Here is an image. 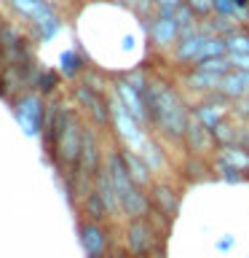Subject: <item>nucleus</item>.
Returning a JSON list of instances; mask_svg holds the SVG:
<instances>
[{
    "label": "nucleus",
    "mask_w": 249,
    "mask_h": 258,
    "mask_svg": "<svg viewBox=\"0 0 249 258\" xmlns=\"http://www.w3.org/2000/svg\"><path fill=\"white\" fill-rule=\"evenodd\" d=\"M142 97L148 108L150 132L166 145H182L190 121V97L180 89V84L161 73H150Z\"/></svg>",
    "instance_id": "nucleus-1"
},
{
    "label": "nucleus",
    "mask_w": 249,
    "mask_h": 258,
    "mask_svg": "<svg viewBox=\"0 0 249 258\" xmlns=\"http://www.w3.org/2000/svg\"><path fill=\"white\" fill-rule=\"evenodd\" d=\"M104 169L110 175L112 191H115V202H118V213L120 218H140L150 213V199L148 191L142 185H137L129 175V169L123 164V156H120L118 143H112L107 151H104Z\"/></svg>",
    "instance_id": "nucleus-2"
},
{
    "label": "nucleus",
    "mask_w": 249,
    "mask_h": 258,
    "mask_svg": "<svg viewBox=\"0 0 249 258\" xmlns=\"http://www.w3.org/2000/svg\"><path fill=\"white\" fill-rule=\"evenodd\" d=\"M169 226L161 223L153 213L140 218H126L123 231H120V247L129 253V258H164Z\"/></svg>",
    "instance_id": "nucleus-3"
},
{
    "label": "nucleus",
    "mask_w": 249,
    "mask_h": 258,
    "mask_svg": "<svg viewBox=\"0 0 249 258\" xmlns=\"http://www.w3.org/2000/svg\"><path fill=\"white\" fill-rule=\"evenodd\" d=\"M3 6L14 14V19L24 22L40 40H51L64 27L62 6L51 0H3Z\"/></svg>",
    "instance_id": "nucleus-4"
},
{
    "label": "nucleus",
    "mask_w": 249,
    "mask_h": 258,
    "mask_svg": "<svg viewBox=\"0 0 249 258\" xmlns=\"http://www.w3.org/2000/svg\"><path fill=\"white\" fill-rule=\"evenodd\" d=\"M70 100L91 126H96L99 132H110V92L88 78V73H83L72 84Z\"/></svg>",
    "instance_id": "nucleus-5"
},
{
    "label": "nucleus",
    "mask_w": 249,
    "mask_h": 258,
    "mask_svg": "<svg viewBox=\"0 0 249 258\" xmlns=\"http://www.w3.org/2000/svg\"><path fill=\"white\" fill-rule=\"evenodd\" d=\"M148 199H150V213L172 229V223L177 221L180 207H182V188L174 180L161 175L148 185Z\"/></svg>",
    "instance_id": "nucleus-6"
},
{
    "label": "nucleus",
    "mask_w": 249,
    "mask_h": 258,
    "mask_svg": "<svg viewBox=\"0 0 249 258\" xmlns=\"http://www.w3.org/2000/svg\"><path fill=\"white\" fill-rule=\"evenodd\" d=\"M78 242L86 258H102L118 245L112 223L107 221H91V218H78Z\"/></svg>",
    "instance_id": "nucleus-7"
},
{
    "label": "nucleus",
    "mask_w": 249,
    "mask_h": 258,
    "mask_svg": "<svg viewBox=\"0 0 249 258\" xmlns=\"http://www.w3.org/2000/svg\"><path fill=\"white\" fill-rule=\"evenodd\" d=\"M11 108H14V116L22 124L24 132L30 137H40V132H43V118H46V97L40 92H35V89H30L22 97H16L11 102Z\"/></svg>",
    "instance_id": "nucleus-8"
},
{
    "label": "nucleus",
    "mask_w": 249,
    "mask_h": 258,
    "mask_svg": "<svg viewBox=\"0 0 249 258\" xmlns=\"http://www.w3.org/2000/svg\"><path fill=\"white\" fill-rule=\"evenodd\" d=\"M145 32H148V43L153 51L158 54H169L172 46L177 43L180 38V24H177L174 16H161V14H153L150 19H145Z\"/></svg>",
    "instance_id": "nucleus-9"
},
{
    "label": "nucleus",
    "mask_w": 249,
    "mask_h": 258,
    "mask_svg": "<svg viewBox=\"0 0 249 258\" xmlns=\"http://www.w3.org/2000/svg\"><path fill=\"white\" fill-rule=\"evenodd\" d=\"M190 113L212 132L222 118H228L233 113V102L228 100V97H222L220 92H212V94H204V97H198V100H193Z\"/></svg>",
    "instance_id": "nucleus-10"
},
{
    "label": "nucleus",
    "mask_w": 249,
    "mask_h": 258,
    "mask_svg": "<svg viewBox=\"0 0 249 258\" xmlns=\"http://www.w3.org/2000/svg\"><path fill=\"white\" fill-rule=\"evenodd\" d=\"M206 38V30L201 27V22L196 24V27H188L180 32V38H177V43L172 46V51H169V62H174L177 68H190L193 62H196L198 56V48L201 43H204Z\"/></svg>",
    "instance_id": "nucleus-11"
},
{
    "label": "nucleus",
    "mask_w": 249,
    "mask_h": 258,
    "mask_svg": "<svg viewBox=\"0 0 249 258\" xmlns=\"http://www.w3.org/2000/svg\"><path fill=\"white\" fill-rule=\"evenodd\" d=\"M180 89L188 97L193 100H198V97L204 94H212L217 92V84H220V76H214V73H206L204 68H198V64H190V68H182L180 70ZM190 100V102H193Z\"/></svg>",
    "instance_id": "nucleus-12"
},
{
    "label": "nucleus",
    "mask_w": 249,
    "mask_h": 258,
    "mask_svg": "<svg viewBox=\"0 0 249 258\" xmlns=\"http://www.w3.org/2000/svg\"><path fill=\"white\" fill-rule=\"evenodd\" d=\"M182 148L188 156H204V159H212L214 151H217L214 140H212V132H209L193 113H190V121H188V132H185Z\"/></svg>",
    "instance_id": "nucleus-13"
},
{
    "label": "nucleus",
    "mask_w": 249,
    "mask_h": 258,
    "mask_svg": "<svg viewBox=\"0 0 249 258\" xmlns=\"http://www.w3.org/2000/svg\"><path fill=\"white\" fill-rule=\"evenodd\" d=\"M118 148H120V156H123V164L129 169V175H132V180L148 191V185L156 180V175H153V169L148 167V161H145L137 151H132V148H123V145H118Z\"/></svg>",
    "instance_id": "nucleus-14"
},
{
    "label": "nucleus",
    "mask_w": 249,
    "mask_h": 258,
    "mask_svg": "<svg viewBox=\"0 0 249 258\" xmlns=\"http://www.w3.org/2000/svg\"><path fill=\"white\" fill-rule=\"evenodd\" d=\"M214 156L233 167L244 180H249V145H222L214 151Z\"/></svg>",
    "instance_id": "nucleus-15"
},
{
    "label": "nucleus",
    "mask_w": 249,
    "mask_h": 258,
    "mask_svg": "<svg viewBox=\"0 0 249 258\" xmlns=\"http://www.w3.org/2000/svg\"><path fill=\"white\" fill-rule=\"evenodd\" d=\"M217 92H220L222 97H228L230 102H236V100H241V97H246V73L228 70V73L220 78V84H217Z\"/></svg>",
    "instance_id": "nucleus-16"
},
{
    "label": "nucleus",
    "mask_w": 249,
    "mask_h": 258,
    "mask_svg": "<svg viewBox=\"0 0 249 258\" xmlns=\"http://www.w3.org/2000/svg\"><path fill=\"white\" fill-rule=\"evenodd\" d=\"M59 62H62V64H59V73H62L64 78H72V81H75V78H80V76L86 73V62H83V56H80L75 48H67V51L59 56Z\"/></svg>",
    "instance_id": "nucleus-17"
},
{
    "label": "nucleus",
    "mask_w": 249,
    "mask_h": 258,
    "mask_svg": "<svg viewBox=\"0 0 249 258\" xmlns=\"http://www.w3.org/2000/svg\"><path fill=\"white\" fill-rule=\"evenodd\" d=\"M225 54H228L225 38H222V35H212V32H206V38H204V43H201L198 56H196V62H193V64H198V62H204V59H212V56H225Z\"/></svg>",
    "instance_id": "nucleus-18"
},
{
    "label": "nucleus",
    "mask_w": 249,
    "mask_h": 258,
    "mask_svg": "<svg viewBox=\"0 0 249 258\" xmlns=\"http://www.w3.org/2000/svg\"><path fill=\"white\" fill-rule=\"evenodd\" d=\"M228 54H249V24H236L228 35H225Z\"/></svg>",
    "instance_id": "nucleus-19"
},
{
    "label": "nucleus",
    "mask_w": 249,
    "mask_h": 258,
    "mask_svg": "<svg viewBox=\"0 0 249 258\" xmlns=\"http://www.w3.org/2000/svg\"><path fill=\"white\" fill-rule=\"evenodd\" d=\"M153 3V14H161V16H174L177 8H180L185 0H150Z\"/></svg>",
    "instance_id": "nucleus-20"
},
{
    "label": "nucleus",
    "mask_w": 249,
    "mask_h": 258,
    "mask_svg": "<svg viewBox=\"0 0 249 258\" xmlns=\"http://www.w3.org/2000/svg\"><path fill=\"white\" fill-rule=\"evenodd\" d=\"M185 3H188V8L198 16V19H206V16L214 14V3H212V0H185Z\"/></svg>",
    "instance_id": "nucleus-21"
},
{
    "label": "nucleus",
    "mask_w": 249,
    "mask_h": 258,
    "mask_svg": "<svg viewBox=\"0 0 249 258\" xmlns=\"http://www.w3.org/2000/svg\"><path fill=\"white\" fill-rule=\"evenodd\" d=\"M212 3H214V14L217 16H233V19H238L236 0H212Z\"/></svg>",
    "instance_id": "nucleus-22"
},
{
    "label": "nucleus",
    "mask_w": 249,
    "mask_h": 258,
    "mask_svg": "<svg viewBox=\"0 0 249 258\" xmlns=\"http://www.w3.org/2000/svg\"><path fill=\"white\" fill-rule=\"evenodd\" d=\"M233 247H236V234H220V237L214 239L217 253H230Z\"/></svg>",
    "instance_id": "nucleus-23"
},
{
    "label": "nucleus",
    "mask_w": 249,
    "mask_h": 258,
    "mask_svg": "<svg viewBox=\"0 0 249 258\" xmlns=\"http://www.w3.org/2000/svg\"><path fill=\"white\" fill-rule=\"evenodd\" d=\"M228 59L233 64V70L249 73V54H228Z\"/></svg>",
    "instance_id": "nucleus-24"
},
{
    "label": "nucleus",
    "mask_w": 249,
    "mask_h": 258,
    "mask_svg": "<svg viewBox=\"0 0 249 258\" xmlns=\"http://www.w3.org/2000/svg\"><path fill=\"white\" fill-rule=\"evenodd\" d=\"M102 258H129V253H126V250L120 247V245H115V247L110 250V253H104Z\"/></svg>",
    "instance_id": "nucleus-25"
},
{
    "label": "nucleus",
    "mask_w": 249,
    "mask_h": 258,
    "mask_svg": "<svg viewBox=\"0 0 249 258\" xmlns=\"http://www.w3.org/2000/svg\"><path fill=\"white\" fill-rule=\"evenodd\" d=\"M51 3H56V6H64V3H67V0H51Z\"/></svg>",
    "instance_id": "nucleus-26"
}]
</instances>
